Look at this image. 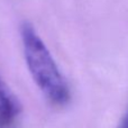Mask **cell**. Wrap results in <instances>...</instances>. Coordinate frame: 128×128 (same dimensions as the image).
Returning <instances> with one entry per match:
<instances>
[{
	"label": "cell",
	"mask_w": 128,
	"mask_h": 128,
	"mask_svg": "<svg viewBox=\"0 0 128 128\" xmlns=\"http://www.w3.org/2000/svg\"><path fill=\"white\" fill-rule=\"evenodd\" d=\"M0 128H2V127H0Z\"/></svg>",
	"instance_id": "277c9868"
},
{
	"label": "cell",
	"mask_w": 128,
	"mask_h": 128,
	"mask_svg": "<svg viewBox=\"0 0 128 128\" xmlns=\"http://www.w3.org/2000/svg\"><path fill=\"white\" fill-rule=\"evenodd\" d=\"M118 128H128V111L126 112L125 117L122 118V122L119 124V126H118Z\"/></svg>",
	"instance_id": "3957f363"
},
{
	"label": "cell",
	"mask_w": 128,
	"mask_h": 128,
	"mask_svg": "<svg viewBox=\"0 0 128 128\" xmlns=\"http://www.w3.org/2000/svg\"><path fill=\"white\" fill-rule=\"evenodd\" d=\"M20 111V102L0 76V127L9 126Z\"/></svg>",
	"instance_id": "7a4b0ae2"
},
{
	"label": "cell",
	"mask_w": 128,
	"mask_h": 128,
	"mask_svg": "<svg viewBox=\"0 0 128 128\" xmlns=\"http://www.w3.org/2000/svg\"><path fill=\"white\" fill-rule=\"evenodd\" d=\"M20 34L26 63L37 86L52 104H68L70 89L45 43L28 22L22 24Z\"/></svg>",
	"instance_id": "6da1fadb"
}]
</instances>
